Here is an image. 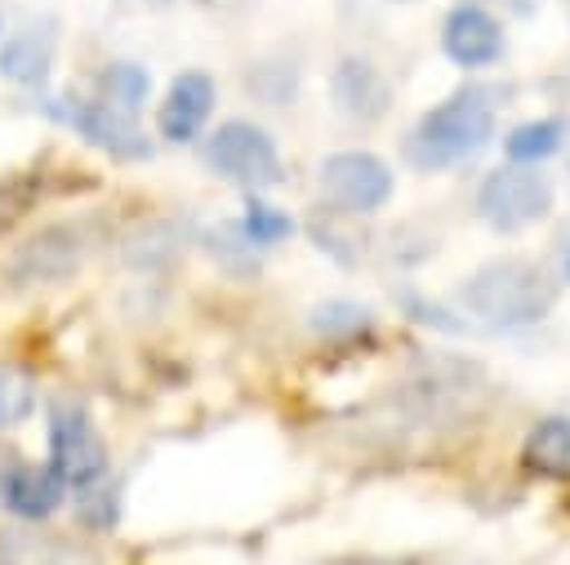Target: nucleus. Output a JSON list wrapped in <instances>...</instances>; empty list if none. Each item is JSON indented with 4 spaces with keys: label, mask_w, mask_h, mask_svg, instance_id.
Wrapping results in <instances>:
<instances>
[{
    "label": "nucleus",
    "mask_w": 570,
    "mask_h": 565,
    "mask_svg": "<svg viewBox=\"0 0 570 565\" xmlns=\"http://www.w3.org/2000/svg\"><path fill=\"white\" fill-rule=\"evenodd\" d=\"M557 187L539 165H499L476 182V218L499 231L517 236L552 214Z\"/></svg>",
    "instance_id": "obj_5"
},
{
    "label": "nucleus",
    "mask_w": 570,
    "mask_h": 565,
    "mask_svg": "<svg viewBox=\"0 0 570 565\" xmlns=\"http://www.w3.org/2000/svg\"><path fill=\"white\" fill-rule=\"evenodd\" d=\"M508 49V36H503V22L490 13V9H476V4H454L441 22V53L463 67V71H481V67H494Z\"/></svg>",
    "instance_id": "obj_11"
},
{
    "label": "nucleus",
    "mask_w": 570,
    "mask_h": 565,
    "mask_svg": "<svg viewBox=\"0 0 570 565\" xmlns=\"http://www.w3.org/2000/svg\"><path fill=\"white\" fill-rule=\"evenodd\" d=\"M459 4H476V9H490L494 18H530L539 9V0H459Z\"/></svg>",
    "instance_id": "obj_23"
},
{
    "label": "nucleus",
    "mask_w": 570,
    "mask_h": 565,
    "mask_svg": "<svg viewBox=\"0 0 570 565\" xmlns=\"http://www.w3.org/2000/svg\"><path fill=\"white\" fill-rule=\"evenodd\" d=\"M321 338H352V334H365L374 325L370 307L361 303H347V298H330V303H316L312 307V320H307Z\"/></svg>",
    "instance_id": "obj_21"
},
{
    "label": "nucleus",
    "mask_w": 570,
    "mask_h": 565,
    "mask_svg": "<svg viewBox=\"0 0 570 565\" xmlns=\"http://www.w3.org/2000/svg\"><path fill=\"white\" fill-rule=\"evenodd\" d=\"M499 93L485 85H463L436 107H428L405 133V160L419 174H441L468 165L494 142L499 129Z\"/></svg>",
    "instance_id": "obj_1"
},
{
    "label": "nucleus",
    "mask_w": 570,
    "mask_h": 565,
    "mask_svg": "<svg viewBox=\"0 0 570 565\" xmlns=\"http://www.w3.org/2000/svg\"><path fill=\"white\" fill-rule=\"evenodd\" d=\"M214 102H218V85L209 71H200V67L178 71L169 80L165 98L156 102V138L169 147H191L205 133Z\"/></svg>",
    "instance_id": "obj_10"
},
{
    "label": "nucleus",
    "mask_w": 570,
    "mask_h": 565,
    "mask_svg": "<svg viewBox=\"0 0 570 565\" xmlns=\"http://www.w3.org/2000/svg\"><path fill=\"white\" fill-rule=\"evenodd\" d=\"M40 405V383L18 360H0V436L18 432Z\"/></svg>",
    "instance_id": "obj_17"
},
{
    "label": "nucleus",
    "mask_w": 570,
    "mask_h": 565,
    "mask_svg": "<svg viewBox=\"0 0 570 565\" xmlns=\"http://www.w3.org/2000/svg\"><path fill=\"white\" fill-rule=\"evenodd\" d=\"M67 485L53 476L49 463H31V458H9L0 463V507L27 525L49 521L62 503H67Z\"/></svg>",
    "instance_id": "obj_12"
},
{
    "label": "nucleus",
    "mask_w": 570,
    "mask_h": 565,
    "mask_svg": "<svg viewBox=\"0 0 570 565\" xmlns=\"http://www.w3.org/2000/svg\"><path fill=\"white\" fill-rule=\"evenodd\" d=\"M330 98L334 107L347 116V120H361V125H374L387 116L392 107V80L383 76L379 62L361 58V53H343L330 71Z\"/></svg>",
    "instance_id": "obj_13"
},
{
    "label": "nucleus",
    "mask_w": 570,
    "mask_h": 565,
    "mask_svg": "<svg viewBox=\"0 0 570 565\" xmlns=\"http://www.w3.org/2000/svg\"><path fill=\"white\" fill-rule=\"evenodd\" d=\"M200 245L209 249V258H214L227 276H236V280L258 276V254H263V249H254V245L245 240V231H240L236 218H232V222H218L214 231H205Z\"/></svg>",
    "instance_id": "obj_19"
},
{
    "label": "nucleus",
    "mask_w": 570,
    "mask_h": 565,
    "mask_svg": "<svg viewBox=\"0 0 570 565\" xmlns=\"http://www.w3.org/2000/svg\"><path fill=\"white\" fill-rule=\"evenodd\" d=\"M147 4H156V9H165V4H183V0H147ZM191 4H209V0H191Z\"/></svg>",
    "instance_id": "obj_25"
},
{
    "label": "nucleus",
    "mask_w": 570,
    "mask_h": 565,
    "mask_svg": "<svg viewBox=\"0 0 570 565\" xmlns=\"http://www.w3.org/2000/svg\"><path fill=\"white\" fill-rule=\"evenodd\" d=\"M521 463L543 480H570V418L548 414L525 432Z\"/></svg>",
    "instance_id": "obj_14"
},
{
    "label": "nucleus",
    "mask_w": 570,
    "mask_h": 565,
    "mask_svg": "<svg viewBox=\"0 0 570 565\" xmlns=\"http://www.w3.org/2000/svg\"><path fill=\"white\" fill-rule=\"evenodd\" d=\"M240 231H245V240L254 245V249H276L281 240H289L294 236V218H289V209H281V205H272V200H263V196H245V209H240Z\"/></svg>",
    "instance_id": "obj_20"
},
{
    "label": "nucleus",
    "mask_w": 570,
    "mask_h": 565,
    "mask_svg": "<svg viewBox=\"0 0 570 565\" xmlns=\"http://www.w3.org/2000/svg\"><path fill=\"white\" fill-rule=\"evenodd\" d=\"M307 236L316 240V249H321V254H330V258H334V262H343V267L361 262V254H365L361 236L352 231V218H347V214H338V209H330V205H321V209L307 218Z\"/></svg>",
    "instance_id": "obj_18"
},
{
    "label": "nucleus",
    "mask_w": 570,
    "mask_h": 565,
    "mask_svg": "<svg viewBox=\"0 0 570 565\" xmlns=\"http://www.w3.org/2000/svg\"><path fill=\"white\" fill-rule=\"evenodd\" d=\"M200 160L214 178L240 187L245 196H263V191L281 187V178H285L276 138L245 116L218 120L200 142Z\"/></svg>",
    "instance_id": "obj_3"
},
{
    "label": "nucleus",
    "mask_w": 570,
    "mask_h": 565,
    "mask_svg": "<svg viewBox=\"0 0 570 565\" xmlns=\"http://www.w3.org/2000/svg\"><path fill=\"white\" fill-rule=\"evenodd\" d=\"M552 254H557V280L570 285V218L557 227V236H552Z\"/></svg>",
    "instance_id": "obj_24"
},
{
    "label": "nucleus",
    "mask_w": 570,
    "mask_h": 565,
    "mask_svg": "<svg viewBox=\"0 0 570 565\" xmlns=\"http://www.w3.org/2000/svg\"><path fill=\"white\" fill-rule=\"evenodd\" d=\"M58 40H62V27L53 13H31L18 27H9L0 36V80L45 93L58 67Z\"/></svg>",
    "instance_id": "obj_9"
},
{
    "label": "nucleus",
    "mask_w": 570,
    "mask_h": 565,
    "mask_svg": "<svg viewBox=\"0 0 570 565\" xmlns=\"http://www.w3.org/2000/svg\"><path fill=\"white\" fill-rule=\"evenodd\" d=\"M45 463L67 489H85L111 472V449L76 396H49L45 405Z\"/></svg>",
    "instance_id": "obj_4"
},
{
    "label": "nucleus",
    "mask_w": 570,
    "mask_h": 565,
    "mask_svg": "<svg viewBox=\"0 0 570 565\" xmlns=\"http://www.w3.org/2000/svg\"><path fill=\"white\" fill-rule=\"evenodd\" d=\"M85 254H89V240L76 222H49L31 231L22 245H13L4 271L13 285H58L80 271Z\"/></svg>",
    "instance_id": "obj_8"
},
{
    "label": "nucleus",
    "mask_w": 570,
    "mask_h": 565,
    "mask_svg": "<svg viewBox=\"0 0 570 565\" xmlns=\"http://www.w3.org/2000/svg\"><path fill=\"white\" fill-rule=\"evenodd\" d=\"M566 147V125L557 116H539V120H521L503 133V156L508 165H543L548 156H557Z\"/></svg>",
    "instance_id": "obj_16"
},
{
    "label": "nucleus",
    "mask_w": 570,
    "mask_h": 565,
    "mask_svg": "<svg viewBox=\"0 0 570 565\" xmlns=\"http://www.w3.org/2000/svg\"><path fill=\"white\" fill-rule=\"evenodd\" d=\"M0 36H4V18H0Z\"/></svg>",
    "instance_id": "obj_26"
},
{
    "label": "nucleus",
    "mask_w": 570,
    "mask_h": 565,
    "mask_svg": "<svg viewBox=\"0 0 570 565\" xmlns=\"http://www.w3.org/2000/svg\"><path fill=\"white\" fill-rule=\"evenodd\" d=\"M45 111L67 125L71 133H80L94 151L120 160V165H138V160H151V138L142 129L138 116L94 98V93H62V98H45Z\"/></svg>",
    "instance_id": "obj_6"
},
{
    "label": "nucleus",
    "mask_w": 570,
    "mask_h": 565,
    "mask_svg": "<svg viewBox=\"0 0 570 565\" xmlns=\"http://www.w3.org/2000/svg\"><path fill=\"white\" fill-rule=\"evenodd\" d=\"M94 98L138 116L147 107V98H151V71L142 62H134V58H111L94 76Z\"/></svg>",
    "instance_id": "obj_15"
},
{
    "label": "nucleus",
    "mask_w": 570,
    "mask_h": 565,
    "mask_svg": "<svg viewBox=\"0 0 570 565\" xmlns=\"http://www.w3.org/2000/svg\"><path fill=\"white\" fill-rule=\"evenodd\" d=\"M557 294L561 280L543 262L503 254V258H485L459 285V307L490 329H525L557 307Z\"/></svg>",
    "instance_id": "obj_2"
},
{
    "label": "nucleus",
    "mask_w": 570,
    "mask_h": 565,
    "mask_svg": "<svg viewBox=\"0 0 570 565\" xmlns=\"http://www.w3.org/2000/svg\"><path fill=\"white\" fill-rule=\"evenodd\" d=\"M316 187H321L330 209H338L347 218H370L392 200L396 174L383 156H374L365 147H343V151H330L321 160Z\"/></svg>",
    "instance_id": "obj_7"
},
{
    "label": "nucleus",
    "mask_w": 570,
    "mask_h": 565,
    "mask_svg": "<svg viewBox=\"0 0 570 565\" xmlns=\"http://www.w3.org/2000/svg\"><path fill=\"white\" fill-rule=\"evenodd\" d=\"M76 516H80L85 529H98V534L111 529L120 521V494H116V485H107V476H102V480L76 489Z\"/></svg>",
    "instance_id": "obj_22"
}]
</instances>
